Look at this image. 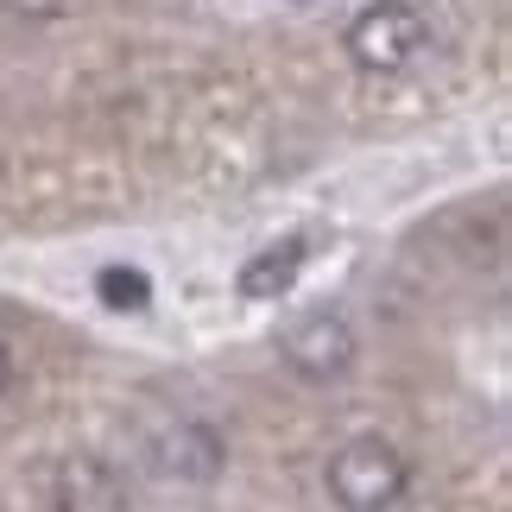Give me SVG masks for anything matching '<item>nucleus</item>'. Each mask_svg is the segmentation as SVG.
<instances>
[{"label":"nucleus","instance_id":"5","mask_svg":"<svg viewBox=\"0 0 512 512\" xmlns=\"http://www.w3.org/2000/svg\"><path fill=\"white\" fill-rule=\"evenodd\" d=\"M304 260H310V241H304V234H285V241H272V247L253 253V260L234 272V285H241V298H285V291L298 285Z\"/></svg>","mask_w":512,"mask_h":512},{"label":"nucleus","instance_id":"7","mask_svg":"<svg viewBox=\"0 0 512 512\" xmlns=\"http://www.w3.org/2000/svg\"><path fill=\"white\" fill-rule=\"evenodd\" d=\"M64 7H70V0H0L7 19H32V26H38V19H57Z\"/></svg>","mask_w":512,"mask_h":512},{"label":"nucleus","instance_id":"3","mask_svg":"<svg viewBox=\"0 0 512 512\" xmlns=\"http://www.w3.org/2000/svg\"><path fill=\"white\" fill-rule=\"evenodd\" d=\"M279 354H285V367L298 373V380L310 386H329V380H342V373L354 367V354H361V336H354V323L342 317V310H304V317H291L279 329Z\"/></svg>","mask_w":512,"mask_h":512},{"label":"nucleus","instance_id":"6","mask_svg":"<svg viewBox=\"0 0 512 512\" xmlns=\"http://www.w3.org/2000/svg\"><path fill=\"white\" fill-rule=\"evenodd\" d=\"M95 298H102L108 310H146V304H152V272L114 260V266L95 272Z\"/></svg>","mask_w":512,"mask_h":512},{"label":"nucleus","instance_id":"1","mask_svg":"<svg viewBox=\"0 0 512 512\" xmlns=\"http://www.w3.org/2000/svg\"><path fill=\"white\" fill-rule=\"evenodd\" d=\"M323 487L342 512H392L411 487V462L399 456V443H386L380 430L342 437L323 462Z\"/></svg>","mask_w":512,"mask_h":512},{"label":"nucleus","instance_id":"8","mask_svg":"<svg viewBox=\"0 0 512 512\" xmlns=\"http://www.w3.org/2000/svg\"><path fill=\"white\" fill-rule=\"evenodd\" d=\"M7 386H13V348L0 342V392H7Z\"/></svg>","mask_w":512,"mask_h":512},{"label":"nucleus","instance_id":"2","mask_svg":"<svg viewBox=\"0 0 512 512\" xmlns=\"http://www.w3.org/2000/svg\"><path fill=\"white\" fill-rule=\"evenodd\" d=\"M342 45L354 57V70H367V76H405L424 57V45H430V19H424L418 0H367V7L348 19Z\"/></svg>","mask_w":512,"mask_h":512},{"label":"nucleus","instance_id":"4","mask_svg":"<svg viewBox=\"0 0 512 512\" xmlns=\"http://www.w3.org/2000/svg\"><path fill=\"white\" fill-rule=\"evenodd\" d=\"M222 462H228V443L203 418H177L152 437V475H165L177 487H209L222 475Z\"/></svg>","mask_w":512,"mask_h":512}]
</instances>
